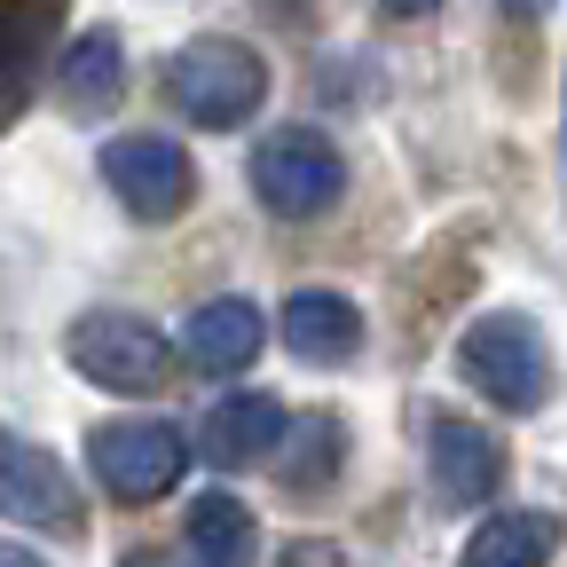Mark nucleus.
Segmentation results:
<instances>
[{"mask_svg": "<svg viewBox=\"0 0 567 567\" xmlns=\"http://www.w3.org/2000/svg\"><path fill=\"white\" fill-rule=\"evenodd\" d=\"M284 425H292V417H284V402L276 394H221V402H213L205 410V457L213 465H260L276 442H284Z\"/></svg>", "mask_w": 567, "mask_h": 567, "instance_id": "nucleus-11", "label": "nucleus"}, {"mask_svg": "<svg viewBox=\"0 0 567 567\" xmlns=\"http://www.w3.org/2000/svg\"><path fill=\"white\" fill-rule=\"evenodd\" d=\"M505 17H520V24H536V17H551V0H496Z\"/></svg>", "mask_w": 567, "mask_h": 567, "instance_id": "nucleus-17", "label": "nucleus"}, {"mask_svg": "<svg viewBox=\"0 0 567 567\" xmlns=\"http://www.w3.org/2000/svg\"><path fill=\"white\" fill-rule=\"evenodd\" d=\"M394 17H425V9H442V0H386Z\"/></svg>", "mask_w": 567, "mask_h": 567, "instance_id": "nucleus-19", "label": "nucleus"}, {"mask_svg": "<svg viewBox=\"0 0 567 567\" xmlns=\"http://www.w3.org/2000/svg\"><path fill=\"white\" fill-rule=\"evenodd\" d=\"M166 103H174L189 126L229 134V126H245V118L268 103V63H260V48H245V40H229V32H197V40L174 48V63H166Z\"/></svg>", "mask_w": 567, "mask_h": 567, "instance_id": "nucleus-1", "label": "nucleus"}, {"mask_svg": "<svg viewBox=\"0 0 567 567\" xmlns=\"http://www.w3.org/2000/svg\"><path fill=\"white\" fill-rule=\"evenodd\" d=\"M268 457H276V473L292 481V488H323V481L347 465V425H339L331 410H316V417H300V425H284V442H276Z\"/></svg>", "mask_w": 567, "mask_h": 567, "instance_id": "nucleus-15", "label": "nucleus"}, {"mask_svg": "<svg viewBox=\"0 0 567 567\" xmlns=\"http://www.w3.org/2000/svg\"><path fill=\"white\" fill-rule=\"evenodd\" d=\"M457 371H465L496 410H520V417L544 410L551 386H559L551 339H544V323L520 316V308H496V316L465 323V339H457Z\"/></svg>", "mask_w": 567, "mask_h": 567, "instance_id": "nucleus-2", "label": "nucleus"}, {"mask_svg": "<svg viewBox=\"0 0 567 567\" xmlns=\"http://www.w3.org/2000/svg\"><path fill=\"white\" fill-rule=\"evenodd\" d=\"M0 63H9V24H0Z\"/></svg>", "mask_w": 567, "mask_h": 567, "instance_id": "nucleus-20", "label": "nucleus"}, {"mask_svg": "<svg viewBox=\"0 0 567 567\" xmlns=\"http://www.w3.org/2000/svg\"><path fill=\"white\" fill-rule=\"evenodd\" d=\"M0 567H48L40 551H24V544H9V536H0Z\"/></svg>", "mask_w": 567, "mask_h": 567, "instance_id": "nucleus-18", "label": "nucleus"}, {"mask_svg": "<svg viewBox=\"0 0 567 567\" xmlns=\"http://www.w3.org/2000/svg\"><path fill=\"white\" fill-rule=\"evenodd\" d=\"M276 567H347V551H339L331 536H300V544L276 551Z\"/></svg>", "mask_w": 567, "mask_h": 567, "instance_id": "nucleus-16", "label": "nucleus"}, {"mask_svg": "<svg viewBox=\"0 0 567 567\" xmlns=\"http://www.w3.org/2000/svg\"><path fill=\"white\" fill-rule=\"evenodd\" d=\"M182 544H189L197 567H252L260 528H252V513H245V496L205 488L197 505H189V520H182Z\"/></svg>", "mask_w": 567, "mask_h": 567, "instance_id": "nucleus-12", "label": "nucleus"}, {"mask_svg": "<svg viewBox=\"0 0 567 567\" xmlns=\"http://www.w3.org/2000/svg\"><path fill=\"white\" fill-rule=\"evenodd\" d=\"M63 363L103 394H158L174 379V339L126 308H95L63 331Z\"/></svg>", "mask_w": 567, "mask_h": 567, "instance_id": "nucleus-3", "label": "nucleus"}, {"mask_svg": "<svg viewBox=\"0 0 567 567\" xmlns=\"http://www.w3.org/2000/svg\"><path fill=\"white\" fill-rule=\"evenodd\" d=\"M103 182H111V197L134 213V221H174V213L189 205V189H197L189 151L174 134H118V142H103Z\"/></svg>", "mask_w": 567, "mask_h": 567, "instance_id": "nucleus-6", "label": "nucleus"}, {"mask_svg": "<svg viewBox=\"0 0 567 567\" xmlns=\"http://www.w3.org/2000/svg\"><path fill=\"white\" fill-rule=\"evenodd\" d=\"M425 473H434V496L450 513H473V505H488V496L505 488V450H496V434L473 425V417H434V434H425Z\"/></svg>", "mask_w": 567, "mask_h": 567, "instance_id": "nucleus-8", "label": "nucleus"}, {"mask_svg": "<svg viewBox=\"0 0 567 567\" xmlns=\"http://www.w3.org/2000/svg\"><path fill=\"white\" fill-rule=\"evenodd\" d=\"M126 567H158V559H142V551H134V559H126Z\"/></svg>", "mask_w": 567, "mask_h": 567, "instance_id": "nucleus-21", "label": "nucleus"}, {"mask_svg": "<svg viewBox=\"0 0 567 567\" xmlns=\"http://www.w3.org/2000/svg\"><path fill=\"white\" fill-rule=\"evenodd\" d=\"M55 87H63V103L80 111V118L111 111V103H118V87H126V48H118V32H111V24H95V32L71 40V48H63V71H55Z\"/></svg>", "mask_w": 567, "mask_h": 567, "instance_id": "nucleus-13", "label": "nucleus"}, {"mask_svg": "<svg viewBox=\"0 0 567 567\" xmlns=\"http://www.w3.org/2000/svg\"><path fill=\"white\" fill-rule=\"evenodd\" d=\"M276 331H284V347H292L300 363H347V354L363 347V308H354L347 292H323V284H316V292L284 300Z\"/></svg>", "mask_w": 567, "mask_h": 567, "instance_id": "nucleus-10", "label": "nucleus"}, {"mask_svg": "<svg viewBox=\"0 0 567 567\" xmlns=\"http://www.w3.org/2000/svg\"><path fill=\"white\" fill-rule=\"evenodd\" d=\"M347 189V166L331 151V134L316 126H276L252 142V197L276 213V221H316V213H331Z\"/></svg>", "mask_w": 567, "mask_h": 567, "instance_id": "nucleus-4", "label": "nucleus"}, {"mask_svg": "<svg viewBox=\"0 0 567 567\" xmlns=\"http://www.w3.org/2000/svg\"><path fill=\"white\" fill-rule=\"evenodd\" d=\"M551 551H559V520L520 505V513H488L457 567H551Z\"/></svg>", "mask_w": 567, "mask_h": 567, "instance_id": "nucleus-14", "label": "nucleus"}, {"mask_svg": "<svg viewBox=\"0 0 567 567\" xmlns=\"http://www.w3.org/2000/svg\"><path fill=\"white\" fill-rule=\"evenodd\" d=\"M87 465L118 505H151V496H166L189 473V442L166 417H111L87 434Z\"/></svg>", "mask_w": 567, "mask_h": 567, "instance_id": "nucleus-5", "label": "nucleus"}, {"mask_svg": "<svg viewBox=\"0 0 567 567\" xmlns=\"http://www.w3.org/2000/svg\"><path fill=\"white\" fill-rule=\"evenodd\" d=\"M0 513H9L17 528H48V536H80V488H71V473L0 425Z\"/></svg>", "mask_w": 567, "mask_h": 567, "instance_id": "nucleus-7", "label": "nucleus"}, {"mask_svg": "<svg viewBox=\"0 0 567 567\" xmlns=\"http://www.w3.org/2000/svg\"><path fill=\"white\" fill-rule=\"evenodd\" d=\"M260 339H268L260 308L229 292V300L189 308V323H182V363H189V371H205V379H237L252 354H260Z\"/></svg>", "mask_w": 567, "mask_h": 567, "instance_id": "nucleus-9", "label": "nucleus"}]
</instances>
